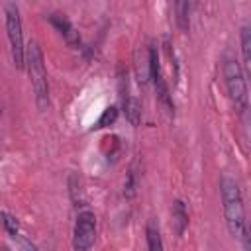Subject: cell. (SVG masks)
Returning a JSON list of instances; mask_svg holds the SVG:
<instances>
[{
  "instance_id": "16",
  "label": "cell",
  "mask_w": 251,
  "mask_h": 251,
  "mask_svg": "<svg viewBox=\"0 0 251 251\" xmlns=\"http://www.w3.org/2000/svg\"><path fill=\"white\" fill-rule=\"evenodd\" d=\"M18 251H37L35 245H31L27 239H20V249Z\"/></svg>"
},
{
  "instance_id": "10",
  "label": "cell",
  "mask_w": 251,
  "mask_h": 251,
  "mask_svg": "<svg viewBox=\"0 0 251 251\" xmlns=\"http://www.w3.org/2000/svg\"><path fill=\"white\" fill-rule=\"evenodd\" d=\"M145 235H147V245H149V251H163V241H161V233H159V227L153 220L147 222V229H145Z\"/></svg>"
},
{
  "instance_id": "17",
  "label": "cell",
  "mask_w": 251,
  "mask_h": 251,
  "mask_svg": "<svg viewBox=\"0 0 251 251\" xmlns=\"http://www.w3.org/2000/svg\"><path fill=\"white\" fill-rule=\"evenodd\" d=\"M0 112H2V110H0Z\"/></svg>"
},
{
  "instance_id": "13",
  "label": "cell",
  "mask_w": 251,
  "mask_h": 251,
  "mask_svg": "<svg viewBox=\"0 0 251 251\" xmlns=\"http://www.w3.org/2000/svg\"><path fill=\"white\" fill-rule=\"evenodd\" d=\"M116 118H118V108H116V106H108V108L104 110V114L100 116V120H98L96 127H106V126H112V124L116 122Z\"/></svg>"
},
{
  "instance_id": "5",
  "label": "cell",
  "mask_w": 251,
  "mask_h": 251,
  "mask_svg": "<svg viewBox=\"0 0 251 251\" xmlns=\"http://www.w3.org/2000/svg\"><path fill=\"white\" fill-rule=\"evenodd\" d=\"M96 239V218L92 212H80L75 224L73 247L75 251H88Z\"/></svg>"
},
{
  "instance_id": "9",
  "label": "cell",
  "mask_w": 251,
  "mask_h": 251,
  "mask_svg": "<svg viewBox=\"0 0 251 251\" xmlns=\"http://www.w3.org/2000/svg\"><path fill=\"white\" fill-rule=\"evenodd\" d=\"M124 108H126V116L129 120L131 126H137L141 122V104L135 96H124Z\"/></svg>"
},
{
  "instance_id": "14",
  "label": "cell",
  "mask_w": 251,
  "mask_h": 251,
  "mask_svg": "<svg viewBox=\"0 0 251 251\" xmlns=\"http://www.w3.org/2000/svg\"><path fill=\"white\" fill-rule=\"evenodd\" d=\"M2 222H4L6 231H8L12 237H16V235H18V229H20V226H18L16 218H14V216H10V214H2Z\"/></svg>"
},
{
  "instance_id": "15",
  "label": "cell",
  "mask_w": 251,
  "mask_h": 251,
  "mask_svg": "<svg viewBox=\"0 0 251 251\" xmlns=\"http://www.w3.org/2000/svg\"><path fill=\"white\" fill-rule=\"evenodd\" d=\"M124 194H126L127 198H131V196L135 194V173H133V171L127 175V180H126V184H124Z\"/></svg>"
},
{
  "instance_id": "3",
  "label": "cell",
  "mask_w": 251,
  "mask_h": 251,
  "mask_svg": "<svg viewBox=\"0 0 251 251\" xmlns=\"http://www.w3.org/2000/svg\"><path fill=\"white\" fill-rule=\"evenodd\" d=\"M224 78H226V86H227V92H229V98H231L235 110L243 114L247 110L249 96H247L245 76H243V71L237 61L227 59L224 63Z\"/></svg>"
},
{
  "instance_id": "4",
  "label": "cell",
  "mask_w": 251,
  "mask_h": 251,
  "mask_svg": "<svg viewBox=\"0 0 251 251\" xmlns=\"http://www.w3.org/2000/svg\"><path fill=\"white\" fill-rule=\"evenodd\" d=\"M6 29L12 49V59L18 69H24L25 65V53H24V37H22V20L16 4H6Z\"/></svg>"
},
{
  "instance_id": "8",
  "label": "cell",
  "mask_w": 251,
  "mask_h": 251,
  "mask_svg": "<svg viewBox=\"0 0 251 251\" xmlns=\"http://www.w3.org/2000/svg\"><path fill=\"white\" fill-rule=\"evenodd\" d=\"M186 227H188V214H186L184 202L182 200H176L173 204V229L180 237V235H184Z\"/></svg>"
},
{
  "instance_id": "1",
  "label": "cell",
  "mask_w": 251,
  "mask_h": 251,
  "mask_svg": "<svg viewBox=\"0 0 251 251\" xmlns=\"http://www.w3.org/2000/svg\"><path fill=\"white\" fill-rule=\"evenodd\" d=\"M220 188H222V206H224V218H226L227 231L233 237H241L247 243L245 208H243V198H241L239 184L229 176H222Z\"/></svg>"
},
{
  "instance_id": "7",
  "label": "cell",
  "mask_w": 251,
  "mask_h": 251,
  "mask_svg": "<svg viewBox=\"0 0 251 251\" xmlns=\"http://www.w3.org/2000/svg\"><path fill=\"white\" fill-rule=\"evenodd\" d=\"M51 24L63 33V37H65V41L69 43V45H73V47H76V45H80V35H78V31L73 27V24L63 16V14H51Z\"/></svg>"
},
{
  "instance_id": "12",
  "label": "cell",
  "mask_w": 251,
  "mask_h": 251,
  "mask_svg": "<svg viewBox=\"0 0 251 251\" xmlns=\"http://www.w3.org/2000/svg\"><path fill=\"white\" fill-rule=\"evenodd\" d=\"M241 51H243V63L249 71L251 69V31H249V27H241Z\"/></svg>"
},
{
  "instance_id": "11",
  "label": "cell",
  "mask_w": 251,
  "mask_h": 251,
  "mask_svg": "<svg viewBox=\"0 0 251 251\" xmlns=\"http://www.w3.org/2000/svg\"><path fill=\"white\" fill-rule=\"evenodd\" d=\"M190 4L188 2H178L176 4V24L182 31H188V25H190Z\"/></svg>"
},
{
  "instance_id": "2",
  "label": "cell",
  "mask_w": 251,
  "mask_h": 251,
  "mask_svg": "<svg viewBox=\"0 0 251 251\" xmlns=\"http://www.w3.org/2000/svg\"><path fill=\"white\" fill-rule=\"evenodd\" d=\"M25 63H27V73H29V80H31V88L35 94V102L39 110H45L49 104V88H47V73H45V63H43V55L41 49L35 41H31L27 45L25 51Z\"/></svg>"
},
{
  "instance_id": "6",
  "label": "cell",
  "mask_w": 251,
  "mask_h": 251,
  "mask_svg": "<svg viewBox=\"0 0 251 251\" xmlns=\"http://www.w3.org/2000/svg\"><path fill=\"white\" fill-rule=\"evenodd\" d=\"M149 78H151V80H153V84H155V92H157V98H159L161 106L165 108V112H167L169 116H173L175 106H173V100H171V94H169L167 82H165L163 73H161L157 47H149Z\"/></svg>"
}]
</instances>
